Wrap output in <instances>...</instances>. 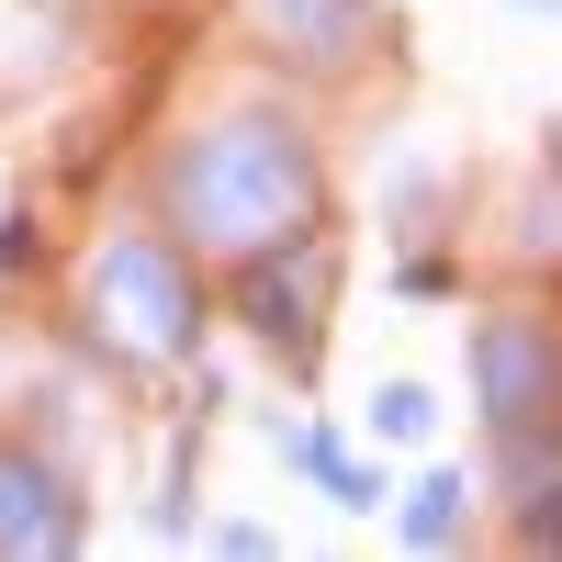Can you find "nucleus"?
<instances>
[{
	"mask_svg": "<svg viewBox=\"0 0 562 562\" xmlns=\"http://www.w3.org/2000/svg\"><path fill=\"white\" fill-rule=\"evenodd\" d=\"M450 495H461V484H416V540H439V529H450Z\"/></svg>",
	"mask_w": 562,
	"mask_h": 562,
	"instance_id": "obj_1",
	"label": "nucleus"
},
{
	"mask_svg": "<svg viewBox=\"0 0 562 562\" xmlns=\"http://www.w3.org/2000/svg\"><path fill=\"white\" fill-rule=\"evenodd\" d=\"M383 428H394V439H405V428H428V394H416V383H394V394H383Z\"/></svg>",
	"mask_w": 562,
	"mask_h": 562,
	"instance_id": "obj_2",
	"label": "nucleus"
}]
</instances>
